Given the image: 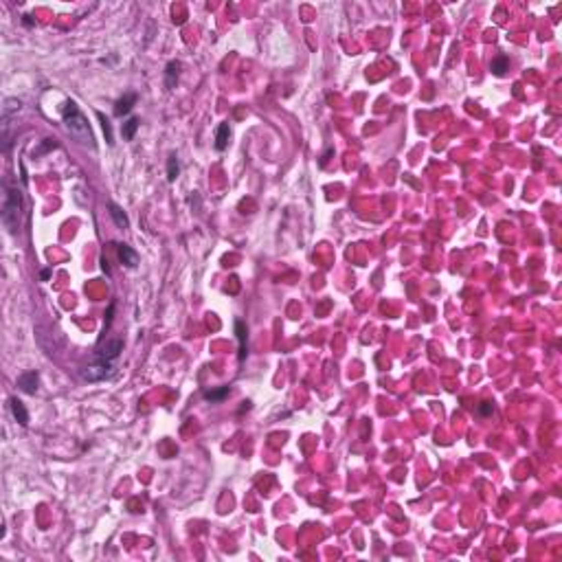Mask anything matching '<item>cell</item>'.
I'll return each mask as SVG.
<instances>
[{"instance_id": "obj_1", "label": "cell", "mask_w": 562, "mask_h": 562, "mask_svg": "<svg viewBox=\"0 0 562 562\" xmlns=\"http://www.w3.org/2000/svg\"><path fill=\"white\" fill-rule=\"evenodd\" d=\"M64 126H66L68 134L75 138L77 143L86 145V148H94L90 126H88V121L84 119V114L79 112L75 101H66V106H64Z\"/></svg>"}, {"instance_id": "obj_2", "label": "cell", "mask_w": 562, "mask_h": 562, "mask_svg": "<svg viewBox=\"0 0 562 562\" xmlns=\"http://www.w3.org/2000/svg\"><path fill=\"white\" fill-rule=\"evenodd\" d=\"M20 213H22V193L18 187L5 182V200H3V224L5 229L16 235L20 226Z\"/></svg>"}, {"instance_id": "obj_3", "label": "cell", "mask_w": 562, "mask_h": 562, "mask_svg": "<svg viewBox=\"0 0 562 562\" xmlns=\"http://www.w3.org/2000/svg\"><path fill=\"white\" fill-rule=\"evenodd\" d=\"M112 374H114L112 362L99 360L97 364H90V367H86L84 378H86V380H90V382H99V380H106V378H110Z\"/></svg>"}, {"instance_id": "obj_4", "label": "cell", "mask_w": 562, "mask_h": 562, "mask_svg": "<svg viewBox=\"0 0 562 562\" xmlns=\"http://www.w3.org/2000/svg\"><path fill=\"white\" fill-rule=\"evenodd\" d=\"M116 255H119V261L123 266H128V268H136L138 264V253L134 251L132 246H128V244H119L116 246Z\"/></svg>"}, {"instance_id": "obj_5", "label": "cell", "mask_w": 562, "mask_h": 562, "mask_svg": "<svg viewBox=\"0 0 562 562\" xmlns=\"http://www.w3.org/2000/svg\"><path fill=\"white\" fill-rule=\"evenodd\" d=\"M38 382H40V376L35 374V371H27V374H22L18 378V386L25 393H31V396L38 391Z\"/></svg>"}, {"instance_id": "obj_6", "label": "cell", "mask_w": 562, "mask_h": 562, "mask_svg": "<svg viewBox=\"0 0 562 562\" xmlns=\"http://www.w3.org/2000/svg\"><path fill=\"white\" fill-rule=\"evenodd\" d=\"M121 349H123V343H121L119 338H116V340H110V343H108V345H106V347L99 352L97 360H108V362H112V360L116 358V356H119Z\"/></svg>"}, {"instance_id": "obj_7", "label": "cell", "mask_w": 562, "mask_h": 562, "mask_svg": "<svg viewBox=\"0 0 562 562\" xmlns=\"http://www.w3.org/2000/svg\"><path fill=\"white\" fill-rule=\"evenodd\" d=\"M9 406H11V413H13V418H16L18 424H20V426H27V424H29V413H27L25 404L20 402L18 398H11V400H9Z\"/></svg>"}, {"instance_id": "obj_8", "label": "cell", "mask_w": 562, "mask_h": 562, "mask_svg": "<svg viewBox=\"0 0 562 562\" xmlns=\"http://www.w3.org/2000/svg\"><path fill=\"white\" fill-rule=\"evenodd\" d=\"M136 104V94L134 92H128L126 97H121L119 101H116V106H114V114H119V116H123V114H128L130 110H132V106Z\"/></svg>"}, {"instance_id": "obj_9", "label": "cell", "mask_w": 562, "mask_h": 562, "mask_svg": "<svg viewBox=\"0 0 562 562\" xmlns=\"http://www.w3.org/2000/svg\"><path fill=\"white\" fill-rule=\"evenodd\" d=\"M108 213H110V217L114 220V224L119 226V229H128V226H130L126 213H123L121 207H116L114 202H108Z\"/></svg>"}, {"instance_id": "obj_10", "label": "cell", "mask_w": 562, "mask_h": 562, "mask_svg": "<svg viewBox=\"0 0 562 562\" xmlns=\"http://www.w3.org/2000/svg\"><path fill=\"white\" fill-rule=\"evenodd\" d=\"M229 136H231L229 123H220V128H217V134H215V150H217V152L226 150V145H229Z\"/></svg>"}, {"instance_id": "obj_11", "label": "cell", "mask_w": 562, "mask_h": 562, "mask_svg": "<svg viewBox=\"0 0 562 562\" xmlns=\"http://www.w3.org/2000/svg\"><path fill=\"white\" fill-rule=\"evenodd\" d=\"M235 334H237V340H239V360L246 358V325L244 321H235Z\"/></svg>"}, {"instance_id": "obj_12", "label": "cell", "mask_w": 562, "mask_h": 562, "mask_svg": "<svg viewBox=\"0 0 562 562\" xmlns=\"http://www.w3.org/2000/svg\"><path fill=\"white\" fill-rule=\"evenodd\" d=\"M20 101L18 99H5V106H3V121H11V114L20 110Z\"/></svg>"}, {"instance_id": "obj_13", "label": "cell", "mask_w": 562, "mask_h": 562, "mask_svg": "<svg viewBox=\"0 0 562 562\" xmlns=\"http://www.w3.org/2000/svg\"><path fill=\"white\" fill-rule=\"evenodd\" d=\"M136 130H138V119H136V116H132V119H128L126 123H123V128H121L123 138H126V141H132L134 134H136Z\"/></svg>"}, {"instance_id": "obj_14", "label": "cell", "mask_w": 562, "mask_h": 562, "mask_svg": "<svg viewBox=\"0 0 562 562\" xmlns=\"http://www.w3.org/2000/svg\"><path fill=\"white\" fill-rule=\"evenodd\" d=\"M178 68H180V64L178 62H169L167 64V88H174V86H176V82H178Z\"/></svg>"}, {"instance_id": "obj_15", "label": "cell", "mask_w": 562, "mask_h": 562, "mask_svg": "<svg viewBox=\"0 0 562 562\" xmlns=\"http://www.w3.org/2000/svg\"><path fill=\"white\" fill-rule=\"evenodd\" d=\"M509 68V60L507 57H496V60H492V64H490V70L494 72V75H505V70Z\"/></svg>"}, {"instance_id": "obj_16", "label": "cell", "mask_w": 562, "mask_h": 562, "mask_svg": "<svg viewBox=\"0 0 562 562\" xmlns=\"http://www.w3.org/2000/svg\"><path fill=\"white\" fill-rule=\"evenodd\" d=\"M97 119L101 121V130H104V134H106V143H108V145H112L114 141H112V126H110V121H108V119H106V116L101 114V112H97Z\"/></svg>"}, {"instance_id": "obj_17", "label": "cell", "mask_w": 562, "mask_h": 562, "mask_svg": "<svg viewBox=\"0 0 562 562\" xmlns=\"http://www.w3.org/2000/svg\"><path fill=\"white\" fill-rule=\"evenodd\" d=\"M226 396H229V386H222V389H217V391H207V393H204V398H207L209 402H220V400H224Z\"/></svg>"}, {"instance_id": "obj_18", "label": "cell", "mask_w": 562, "mask_h": 562, "mask_svg": "<svg viewBox=\"0 0 562 562\" xmlns=\"http://www.w3.org/2000/svg\"><path fill=\"white\" fill-rule=\"evenodd\" d=\"M178 172H180V167H178L176 156H169V160H167V178H169V180H176Z\"/></svg>"}, {"instance_id": "obj_19", "label": "cell", "mask_w": 562, "mask_h": 562, "mask_svg": "<svg viewBox=\"0 0 562 562\" xmlns=\"http://www.w3.org/2000/svg\"><path fill=\"white\" fill-rule=\"evenodd\" d=\"M479 413H481V415H490V413H492V404H490V402H481Z\"/></svg>"}, {"instance_id": "obj_20", "label": "cell", "mask_w": 562, "mask_h": 562, "mask_svg": "<svg viewBox=\"0 0 562 562\" xmlns=\"http://www.w3.org/2000/svg\"><path fill=\"white\" fill-rule=\"evenodd\" d=\"M101 270H104V273H108V275H110V268H108V261H106V259H101Z\"/></svg>"}]
</instances>
